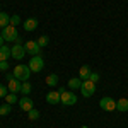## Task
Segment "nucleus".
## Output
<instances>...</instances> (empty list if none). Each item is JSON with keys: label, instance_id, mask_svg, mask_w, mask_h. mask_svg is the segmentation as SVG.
<instances>
[{"label": "nucleus", "instance_id": "f257e3e1", "mask_svg": "<svg viewBox=\"0 0 128 128\" xmlns=\"http://www.w3.org/2000/svg\"><path fill=\"white\" fill-rule=\"evenodd\" d=\"M14 77L16 79H19L20 82H26V80L31 77V68L29 65H16V68H14Z\"/></svg>", "mask_w": 128, "mask_h": 128}, {"label": "nucleus", "instance_id": "f03ea898", "mask_svg": "<svg viewBox=\"0 0 128 128\" xmlns=\"http://www.w3.org/2000/svg\"><path fill=\"white\" fill-rule=\"evenodd\" d=\"M2 38L5 41H17L19 40V32H17V29H16V26H7V28H4L2 29Z\"/></svg>", "mask_w": 128, "mask_h": 128}, {"label": "nucleus", "instance_id": "7ed1b4c3", "mask_svg": "<svg viewBox=\"0 0 128 128\" xmlns=\"http://www.w3.org/2000/svg\"><path fill=\"white\" fill-rule=\"evenodd\" d=\"M29 68H31V72H41L43 70V67H44V60H43V56L41 55H34V56H31V60H29Z\"/></svg>", "mask_w": 128, "mask_h": 128}, {"label": "nucleus", "instance_id": "20e7f679", "mask_svg": "<svg viewBox=\"0 0 128 128\" xmlns=\"http://www.w3.org/2000/svg\"><path fill=\"white\" fill-rule=\"evenodd\" d=\"M7 87H9V92L17 94V92H20L22 82H20L19 79H16V77H14V74H9V75H7Z\"/></svg>", "mask_w": 128, "mask_h": 128}, {"label": "nucleus", "instance_id": "39448f33", "mask_svg": "<svg viewBox=\"0 0 128 128\" xmlns=\"http://www.w3.org/2000/svg\"><path fill=\"white\" fill-rule=\"evenodd\" d=\"M80 92H82L84 98H92L94 92H96V84L90 82V80H84L82 86H80Z\"/></svg>", "mask_w": 128, "mask_h": 128}, {"label": "nucleus", "instance_id": "423d86ee", "mask_svg": "<svg viewBox=\"0 0 128 128\" xmlns=\"http://www.w3.org/2000/svg\"><path fill=\"white\" fill-rule=\"evenodd\" d=\"M26 53H28V51H26V46H24V44H20V38H19V40L16 41L14 48H12V58H16V60H22Z\"/></svg>", "mask_w": 128, "mask_h": 128}, {"label": "nucleus", "instance_id": "0eeeda50", "mask_svg": "<svg viewBox=\"0 0 128 128\" xmlns=\"http://www.w3.org/2000/svg\"><path fill=\"white\" fill-rule=\"evenodd\" d=\"M99 106H101L102 111H114L116 109V101L113 98H109V96H106V98H102L99 101Z\"/></svg>", "mask_w": 128, "mask_h": 128}, {"label": "nucleus", "instance_id": "6e6552de", "mask_svg": "<svg viewBox=\"0 0 128 128\" xmlns=\"http://www.w3.org/2000/svg\"><path fill=\"white\" fill-rule=\"evenodd\" d=\"M75 102H77V96L74 92H68V90L62 92V104L63 106H74Z\"/></svg>", "mask_w": 128, "mask_h": 128}, {"label": "nucleus", "instance_id": "1a4fd4ad", "mask_svg": "<svg viewBox=\"0 0 128 128\" xmlns=\"http://www.w3.org/2000/svg\"><path fill=\"white\" fill-rule=\"evenodd\" d=\"M24 46H26V51L29 53L31 56H34V55H40V53H41V46L38 44V41H32V40H31V41H28Z\"/></svg>", "mask_w": 128, "mask_h": 128}, {"label": "nucleus", "instance_id": "9d476101", "mask_svg": "<svg viewBox=\"0 0 128 128\" xmlns=\"http://www.w3.org/2000/svg\"><path fill=\"white\" fill-rule=\"evenodd\" d=\"M46 102L48 104H60L62 102V94H60V90H51L46 94Z\"/></svg>", "mask_w": 128, "mask_h": 128}, {"label": "nucleus", "instance_id": "9b49d317", "mask_svg": "<svg viewBox=\"0 0 128 128\" xmlns=\"http://www.w3.org/2000/svg\"><path fill=\"white\" fill-rule=\"evenodd\" d=\"M19 106H20V109H22V111H31L34 104H32V99H29L28 96H24V98L19 101Z\"/></svg>", "mask_w": 128, "mask_h": 128}, {"label": "nucleus", "instance_id": "f8f14e48", "mask_svg": "<svg viewBox=\"0 0 128 128\" xmlns=\"http://www.w3.org/2000/svg\"><path fill=\"white\" fill-rule=\"evenodd\" d=\"M90 74H92V72H90V67H89V65H82V67H80V70H79V77H80L82 80H89Z\"/></svg>", "mask_w": 128, "mask_h": 128}, {"label": "nucleus", "instance_id": "ddd939ff", "mask_svg": "<svg viewBox=\"0 0 128 128\" xmlns=\"http://www.w3.org/2000/svg\"><path fill=\"white\" fill-rule=\"evenodd\" d=\"M9 56H12V48H9V46H0V62H7Z\"/></svg>", "mask_w": 128, "mask_h": 128}, {"label": "nucleus", "instance_id": "4468645a", "mask_svg": "<svg viewBox=\"0 0 128 128\" xmlns=\"http://www.w3.org/2000/svg\"><path fill=\"white\" fill-rule=\"evenodd\" d=\"M116 109H118V111H121V113L128 111V99L126 98L118 99V101H116Z\"/></svg>", "mask_w": 128, "mask_h": 128}, {"label": "nucleus", "instance_id": "2eb2a0df", "mask_svg": "<svg viewBox=\"0 0 128 128\" xmlns=\"http://www.w3.org/2000/svg\"><path fill=\"white\" fill-rule=\"evenodd\" d=\"M36 28H38V19H34V17L32 19H28L24 22V29L26 31H34Z\"/></svg>", "mask_w": 128, "mask_h": 128}, {"label": "nucleus", "instance_id": "dca6fc26", "mask_svg": "<svg viewBox=\"0 0 128 128\" xmlns=\"http://www.w3.org/2000/svg\"><path fill=\"white\" fill-rule=\"evenodd\" d=\"M10 24V16L7 12H0V28L4 29V28H7Z\"/></svg>", "mask_w": 128, "mask_h": 128}, {"label": "nucleus", "instance_id": "f3484780", "mask_svg": "<svg viewBox=\"0 0 128 128\" xmlns=\"http://www.w3.org/2000/svg\"><path fill=\"white\" fill-rule=\"evenodd\" d=\"M82 82L84 80L80 79V77H72V79H68V87L70 89H80Z\"/></svg>", "mask_w": 128, "mask_h": 128}, {"label": "nucleus", "instance_id": "a211bd4d", "mask_svg": "<svg viewBox=\"0 0 128 128\" xmlns=\"http://www.w3.org/2000/svg\"><path fill=\"white\" fill-rule=\"evenodd\" d=\"M56 84H58V75L56 74H51V75L46 77V86L48 87H55Z\"/></svg>", "mask_w": 128, "mask_h": 128}, {"label": "nucleus", "instance_id": "6ab92c4d", "mask_svg": "<svg viewBox=\"0 0 128 128\" xmlns=\"http://www.w3.org/2000/svg\"><path fill=\"white\" fill-rule=\"evenodd\" d=\"M31 84L26 80V82H22V87H20V94H24V96H29V92H31Z\"/></svg>", "mask_w": 128, "mask_h": 128}, {"label": "nucleus", "instance_id": "aec40b11", "mask_svg": "<svg viewBox=\"0 0 128 128\" xmlns=\"http://www.w3.org/2000/svg\"><path fill=\"white\" fill-rule=\"evenodd\" d=\"M5 101H7V104H16V102H17V94L9 92V94L5 96Z\"/></svg>", "mask_w": 128, "mask_h": 128}, {"label": "nucleus", "instance_id": "412c9836", "mask_svg": "<svg viewBox=\"0 0 128 128\" xmlns=\"http://www.w3.org/2000/svg\"><path fill=\"white\" fill-rule=\"evenodd\" d=\"M36 41H38V44H40L41 48H43V46H46V44L50 43V38L46 36V34H43V36H40V38H38Z\"/></svg>", "mask_w": 128, "mask_h": 128}, {"label": "nucleus", "instance_id": "4be33fe9", "mask_svg": "<svg viewBox=\"0 0 128 128\" xmlns=\"http://www.w3.org/2000/svg\"><path fill=\"white\" fill-rule=\"evenodd\" d=\"M28 116H29V120H32V121H34V120H38V118H40V111L32 108L31 111H28Z\"/></svg>", "mask_w": 128, "mask_h": 128}, {"label": "nucleus", "instance_id": "5701e85b", "mask_svg": "<svg viewBox=\"0 0 128 128\" xmlns=\"http://www.w3.org/2000/svg\"><path fill=\"white\" fill-rule=\"evenodd\" d=\"M10 104H4V106H0V116H5V114H9L10 113Z\"/></svg>", "mask_w": 128, "mask_h": 128}, {"label": "nucleus", "instance_id": "b1692460", "mask_svg": "<svg viewBox=\"0 0 128 128\" xmlns=\"http://www.w3.org/2000/svg\"><path fill=\"white\" fill-rule=\"evenodd\" d=\"M17 24H20L19 14H16V16H10V26H17Z\"/></svg>", "mask_w": 128, "mask_h": 128}, {"label": "nucleus", "instance_id": "393cba45", "mask_svg": "<svg viewBox=\"0 0 128 128\" xmlns=\"http://www.w3.org/2000/svg\"><path fill=\"white\" fill-rule=\"evenodd\" d=\"M9 94V87H5L4 84H0V98H5Z\"/></svg>", "mask_w": 128, "mask_h": 128}, {"label": "nucleus", "instance_id": "a878e982", "mask_svg": "<svg viewBox=\"0 0 128 128\" xmlns=\"http://www.w3.org/2000/svg\"><path fill=\"white\" fill-rule=\"evenodd\" d=\"M89 80L96 84V82H98V80H99V74H96V72H92V74H90V77H89Z\"/></svg>", "mask_w": 128, "mask_h": 128}, {"label": "nucleus", "instance_id": "bb28decb", "mask_svg": "<svg viewBox=\"0 0 128 128\" xmlns=\"http://www.w3.org/2000/svg\"><path fill=\"white\" fill-rule=\"evenodd\" d=\"M7 68H9V63H7V62H0V70L5 72Z\"/></svg>", "mask_w": 128, "mask_h": 128}, {"label": "nucleus", "instance_id": "cd10ccee", "mask_svg": "<svg viewBox=\"0 0 128 128\" xmlns=\"http://www.w3.org/2000/svg\"><path fill=\"white\" fill-rule=\"evenodd\" d=\"M4 41H5V40H4V38H2V34H0V46H4Z\"/></svg>", "mask_w": 128, "mask_h": 128}, {"label": "nucleus", "instance_id": "c85d7f7f", "mask_svg": "<svg viewBox=\"0 0 128 128\" xmlns=\"http://www.w3.org/2000/svg\"><path fill=\"white\" fill-rule=\"evenodd\" d=\"M80 128H87V126H86V125H84V126H80Z\"/></svg>", "mask_w": 128, "mask_h": 128}]
</instances>
